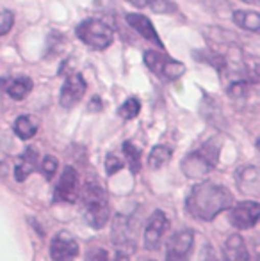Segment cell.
Segmentation results:
<instances>
[{
  "label": "cell",
  "mask_w": 260,
  "mask_h": 261,
  "mask_svg": "<svg viewBox=\"0 0 260 261\" xmlns=\"http://www.w3.org/2000/svg\"><path fill=\"white\" fill-rule=\"evenodd\" d=\"M170 229V220L162 210H155L146 220L145 227V247L148 251H157L160 247L162 237Z\"/></svg>",
  "instance_id": "52a82bcc"
},
{
  "label": "cell",
  "mask_w": 260,
  "mask_h": 261,
  "mask_svg": "<svg viewBox=\"0 0 260 261\" xmlns=\"http://www.w3.org/2000/svg\"><path fill=\"white\" fill-rule=\"evenodd\" d=\"M80 199H82V213L86 224L93 229H102L111 217V204L105 189L97 181H87L80 192Z\"/></svg>",
  "instance_id": "7a4b0ae2"
},
{
  "label": "cell",
  "mask_w": 260,
  "mask_h": 261,
  "mask_svg": "<svg viewBox=\"0 0 260 261\" xmlns=\"http://www.w3.org/2000/svg\"><path fill=\"white\" fill-rule=\"evenodd\" d=\"M36 165H38V151L34 148H27L21 153V156L18 158L16 167H14V178H16V181L20 183L25 181L29 178V174L36 169Z\"/></svg>",
  "instance_id": "9a60e30c"
},
{
  "label": "cell",
  "mask_w": 260,
  "mask_h": 261,
  "mask_svg": "<svg viewBox=\"0 0 260 261\" xmlns=\"http://www.w3.org/2000/svg\"><path fill=\"white\" fill-rule=\"evenodd\" d=\"M148 7L153 13H160V14H170V13H177V6L170 0H150Z\"/></svg>",
  "instance_id": "cb8c5ba5"
},
{
  "label": "cell",
  "mask_w": 260,
  "mask_h": 261,
  "mask_svg": "<svg viewBox=\"0 0 260 261\" xmlns=\"http://www.w3.org/2000/svg\"><path fill=\"white\" fill-rule=\"evenodd\" d=\"M123 153H125V156H127L132 174H137V172L141 171V149L135 144L127 141L125 144H123Z\"/></svg>",
  "instance_id": "44dd1931"
},
{
  "label": "cell",
  "mask_w": 260,
  "mask_h": 261,
  "mask_svg": "<svg viewBox=\"0 0 260 261\" xmlns=\"http://www.w3.org/2000/svg\"><path fill=\"white\" fill-rule=\"evenodd\" d=\"M130 238H132V233H130V226H129V219L123 215H118L112 222V244L114 245H123L130 244Z\"/></svg>",
  "instance_id": "ac0fdd59"
},
{
  "label": "cell",
  "mask_w": 260,
  "mask_h": 261,
  "mask_svg": "<svg viewBox=\"0 0 260 261\" xmlns=\"http://www.w3.org/2000/svg\"><path fill=\"white\" fill-rule=\"evenodd\" d=\"M237 189L244 194L257 197L260 194V172L255 165H243L235 172Z\"/></svg>",
  "instance_id": "4fadbf2b"
},
{
  "label": "cell",
  "mask_w": 260,
  "mask_h": 261,
  "mask_svg": "<svg viewBox=\"0 0 260 261\" xmlns=\"http://www.w3.org/2000/svg\"><path fill=\"white\" fill-rule=\"evenodd\" d=\"M102 109V101L98 96H94L93 100H91V105H89V110H100Z\"/></svg>",
  "instance_id": "4dcf8cb0"
},
{
  "label": "cell",
  "mask_w": 260,
  "mask_h": 261,
  "mask_svg": "<svg viewBox=\"0 0 260 261\" xmlns=\"http://www.w3.org/2000/svg\"><path fill=\"white\" fill-rule=\"evenodd\" d=\"M139 110H141V103H139L137 98H129V100L118 109V116L129 121L139 116Z\"/></svg>",
  "instance_id": "7402d4cb"
},
{
  "label": "cell",
  "mask_w": 260,
  "mask_h": 261,
  "mask_svg": "<svg viewBox=\"0 0 260 261\" xmlns=\"http://www.w3.org/2000/svg\"><path fill=\"white\" fill-rule=\"evenodd\" d=\"M223 254H225V261H250L246 242L239 233H232L226 238L223 245Z\"/></svg>",
  "instance_id": "5bb4252c"
},
{
  "label": "cell",
  "mask_w": 260,
  "mask_h": 261,
  "mask_svg": "<svg viewBox=\"0 0 260 261\" xmlns=\"http://www.w3.org/2000/svg\"><path fill=\"white\" fill-rule=\"evenodd\" d=\"M14 25V14L7 9L0 11V36H6Z\"/></svg>",
  "instance_id": "484cf974"
},
{
  "label": "cell",
  "mask_w": 260,
  "mask_h": 261,
  "mask_svg": "<svg viewBox=\"0 0 260 261\" xmlns=\"http://www.w3.org/2000/svg\"><path fill=\"white\" fill-rule=\"evenodd\" d=\"M86 80L80 73H69L66 76L63 87H61L59 93V105L64 109H72L82 100V96L86 94Z\"/></svg>",
  "instance_id": "9c48e42d"
},
{
  "label": "cell",
  "mask_w": 260,
  "mask_h": 261,
  "mask_svg": "<svg viewBox=\"0 0 260 261\" xmlns=\"http://www.w3.org/2000/svg\"><path fill=\"white\" fill-rule=\"evenodd\" d=\"M127 23L130 25L132 29H134L135 32H137L141 38H145L146 41L153 43L155 46H160V50L164 48L162 45V39H160V36L157 34L155 27H153L152 20L150 18H146L145 14L141 13H129L127 14Z\"/></svg>",
  "instance_id": "7c38bea8"
},
{
  "label": "cell",
  "mask_w": 260,
  "mask_h": 261,
  "mask_svg": "<svg viewBox=\"0 0 260 261\" xmlns=\"http://www.w3.org/2000/svg\"><path fill=\"white\" fill-rule=\"evenodd\" d=\"M198 61H205V62H208V64L214 66L216 69H223V68H225V64H226V61L221 57V55H218V54H210V52H203V54H201V59H198Z\"/></svg>",
  "instance_id": "4316f807"
},
{
  "label": "cell",
  "mask_w": 260,
  "mask_h": 261,
  "mask_svg": "<svg viewBox=\"0 0 260 261\" xmlns=\"http://www.w3.org/2000/svg\"><path fill=\"white\" fill-rule=\"evenodd\" d=\"M86 261H109V254L105 249L94 247V249H89V251H87Z\"/></svg>",
  "instance_id": "f1b7e54d"
},
{
  "label": "cell",
  "mask_w": 260,
  "mask_h": 261,
  "mask_svg": "<svg viewBox=\"0 0 260 261\" xmlns=\"http://www.w3.org/2000/svg\"><path fill=\"white\" fill-rule=\"evenodd\" d=\"M171 155H173V151H171L170 146H164V144L155 146V148H153L152 151H150V155H148L150 169L164 167V165H166L168 162L171 160Z\"/></svg>",
  "instance_id": "ffe728a7"
},
{
  "label": "cell",
  "mask_w": 260,
  "mask_h": 261,
  "mask_svg": "<svg viewBox=\"0 0 260 261\" xmlns=\"http://www.w3.org/2000/svg\"><path fill=\"white\" fill-rule=\"evenodd\" d=\"M219 149H221V144H219L218 139H210L200 149L185 155L184 160H182L184 174L193 179H201L208 172H212L216 165H218Z\"/></svg>",
  "instance_id": "3957f363"
},
{
  "label": "cell",
  "mask_w": 260,
  "mask_h": 261,
  "mask_svg": "<svg viewBox=\"0 0 260 261\" xmlns=\"http://www.w3.org/2000/svg\"><path fill=\"white\" fill-rule=\"evenodd\" d=\"M57 167H59V162H57L56 156L52 155H46L45 158H43L41 165H39V171H41L43 178L45 179H52L54 176H56L57 172Z\"/></svg>",
  "instance_id": "603a6c76"
},
{
  "label": "cell",
  "mask_w": 260,
  "mask_h": 261,
  "mask_svg": "<svg viewBox=\"0 0 260 261\" xmlns=\"http://www.w3.org/2000/svg\"><path fill=\"white\" fill-rule=\"evenodd\" d=\"M233 196L226 187L212 181H201L193 187L185 199L189 215L198 220H214L225 210L232 208Z\"/></svg>",
  "instance_id": "6da1fadb"
},
{
  "label": "cell",
  "mask_w": 260,
  "mask_h": 261,
  "mask_svg": "<svg viewBox=\"0 0 260 261\" xmlns=\"http://www.w3.org/2000/svg\"><path fill=\"white\" fill-rule=\"evenodd\" d=\"M2 89H6V93L13 100H23V98L29 96L34 84H32V80L29 76H18V79L13 80H2Z\"/></svg>",
  "instance_id": "2e32d148"
},
{
  "label": "cell",
  "mask_w": 260,
  "mask_h": 261,
  "mask_svg": "<svg viewBox=\"0 0 260 261\" xmlns=\"http://www.w3.org/2000/svg\"><path fill=\"white\" fill-rule=\"evenodd\" d=\"M50 256L54 261H73L79 256V244L66 231H61L50 242Z\"/></svg>",
  "instance_id": "8fae6325"
},
{
  "label": "cell",
  "mask_w": 260,
  "mask_h": 261,
  "mask_svg": "<svg viewBox=\"0 0 260 261\" xmlns=\"http://www.w3.org/2000/svg\"><path fill=\"white\" fill-rule=\"evenodd\" d=\"M193 245H195V231L180 229L170 237L166 244V261H189Z\"/></svg>",
  "instance_id": "8992f818"
},
{
  "label": "cell",
  "mask_w": 260,
  "mask_h": 261,
  "mask_svg": "<svg viewBox=\"0 0 260 261\" xmlns=\"http://www.w3.org/2000/svg\"><path fill=\"white\" fill-rule=\"evenodd\" d=\"M127 2H130L132 6L139 7V9H143V7H148L150 0H127Z\"/></svg>",
  "instance_id": "f546056e"
},
{
  "label": "cell",
  "mask_w": 260,
  "mask_h": 261,
  "mask_svg": "<svg viewBox=\"0 0 260 261\" xmlns=\"http://www.w3.org/2000/svg\"><path fill=\"white\" fill-rule=\"evenodd\" d=\"M123 169V162L120 160L116 155H107L105 158V172H107L109 176L116 174L118 171H122Z\"/></svg>",
  "instance_id": "83f0119b"
},
{
  "label": "cell",
  "mask_w": 260,
  "mask_h": 261,
  "mask_svg": "<svg viewBox=\"0 0 260 261\" xmlns=\"http://www.w3.org/2000/svg\"><path fill=\"white\" fill-rule=\"evenodd\" d=\"M203 261H218V259H216V256H214V252H212V251H208V254H207V258H205Z\"/></svg>",
  "instance_id": "d6a6232c"
},
{
  "label": "cell",
  "mask_w": 260,
  "mask_h": 261,
  "mask_svg": "<svg viewBox=\"0 0 260 261\" xmlns=\"http://www.w3.org/2000/svg\"><path fill=\"white\" fill-rule=\"evenodd\" d=\"M77 199H79V174L72 165H66L54 190V201L72 204Z\"/></svg>",
  "instance_id": "ba28073f"
},
{
  "label": "cell",
  "mask_w": 260,
  "mask_h": 261,
  "mask_svg": "<svg viewBox=\"0 0 260 261\" xmlns=\"http://www.w3.org/2000/svg\"><path fill=\"white\" fill-rule=\"evenodd\" d=\"M114 261H130V258H129V254H125V252L120 251L118 254H116V259Z\"/></svg>",
  "instance_id": "1f68e13d"
},
{
  "label": "cell",
  "mask_w": 260,
  "mask_h": 261,
  "mask_svg": "<svg viewBox=\"0 0 260 261\" xmlns=\"http://www.w3.org/2000/svg\"><path fill=\"white\" fill-rule=\"evenodd\" d=\"M13 128H14V134H16L21 141H29V139L34 137L36 132H38V123H36V119L32 116L23 114V116H20L14 121Z\"/></svg>",
  "instance_id": "d6986e66"
},
{
  "label": "cell",
  "mask_w": 260,
  "mask_h": 261,
  "mask_svg": "<svg viewBox=\"0 0 260 261\" xmlns=\"http://www.w3.org/2000/svg\"><path fill=\"white\" fill-rule=\"evenodd\" d=\"M243 2H248V4H257V0H243Z\"/></svg>",
  "instance_id": "836d02e7"
},
{
  "label": "cell",
  "mask_w": 260,
  "mask_h": 261,
  "mask_svg": "<svg viewBox=\"0 0 260 261\" xmlns=\"http://www.w3.org/2000/svg\"><path fill=\"white\" fill-rule=\"evenodd\" d=\"M77 36L84 45H87L93 50H105L114 41V31L105 21L97 20V18L84 20L77 27Z\"/></svg>",
  "instance_id": "277c9868"
},
{
  "label": "cell",
  "mask_w": 260,
  "mask_h": 261,
  "mask_svg": "<svg viewBox=\"0 0 260 261\" xmlns=\"http://www.w3.org/2000/svg\"><path fill=\"white\" fill-rule=\"evenodd\" d=\"M248 94V82L246 80H235L228 86V96L241 100Z\"/></svg>",
  "instance_id": "d4e9b609"
},
{
  "label": "cell",
  "mask_w": 260,
  "mask_h": 261,
  "mask_svg": "<svg viewBox=\"0 0 260 261\" xmlns=\"http://www.w3.org/2000/svg\"><path fill=\"white\" fill-rule=\"evenodd\" d=\"M233 23L237 27L244 29L250 32H258L260 31V14L257 11H235L232 16Z\"/></svg>",
  "instance_id": "e0dca14e"
},
{
  "label": "cell",
  "mask_w": 260,
  "mask_h": 261,
  "mask_svg": "<svg viewBox=\"0 0 260 261\" xmlns=\"http://www.w3.org/2000/svg\"><path fill=\"white\" fill-rule=\"evenodd\" d=\"M260 215V204L257 201H243L232 208L230 220L237 229H251L257 226Z\"/></svg>",
  "instance_id": "30bf717a"
},
{
  "label": "cell",
  "mask_w": 260,
  "mask_h": 261,
  "mask_svg": "<svg viewBox=\"0 0 260 261\" xmlns=\"http://www.w3.org/2000/svg\"><path fill=\"white\" fill-rule=\"evenodd\" d=\"M145 64L155 76L164 80H177L185 73V64L168 57L159 50H148L145 54Z\"/></svg>",
  "instance_id": "5b68a950"
}]
</instances>
